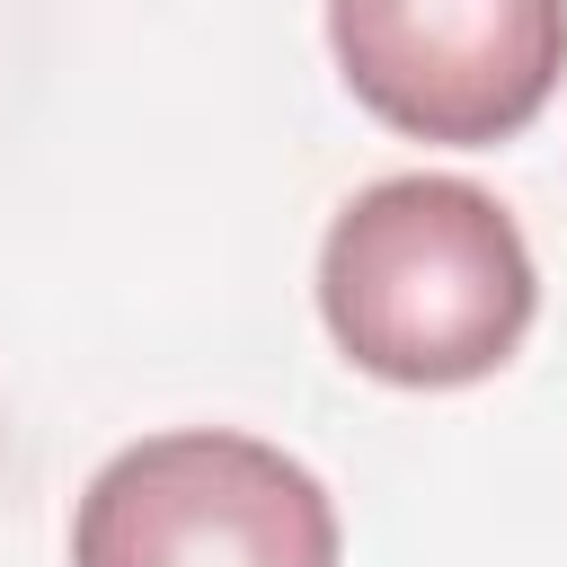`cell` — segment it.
I'll return each mask as SVG.
<instances>
[{"label":"cell","instance_id":"1","mask_svg":"<svg viewBox=\"0 0 567 567\" xmlns=\"http://www.w3.org/2000/svg\"><path fill=\"white\" fill-rule=\"evenodd\" d=\"M532 310V248L470 177H381L319 239V319L372 381L470 390L514 363Z\"/></svg>","mask_w":567,"mask_h":567},{"label":"cell","instance_id":"2","mask_svg":"<svg viewBox=\"0 0 567 567\" xmlns=\"http://www.w3.org/2000/svg\"><path fill=\"white\" fill-rule=\"evenodd\" d=\"M337 549L328 487L230 425L124 443L71 514V567H337Z\"/></svg>","mask_w":567,"mask_h":567},{"label":"cell","instance_id":"3","mask_svg":"<svg viewBox=\"0 0 567 567\" xmlns=\"http://www.w3.org/2000/svg\"><path fill=\"white\" fill-rule=\"evenodd\" d=\"M328 53L408 142H514L567 71V0H328Z\"/></svg>","mask_w":567,"mask_h":567}]
</instances>
